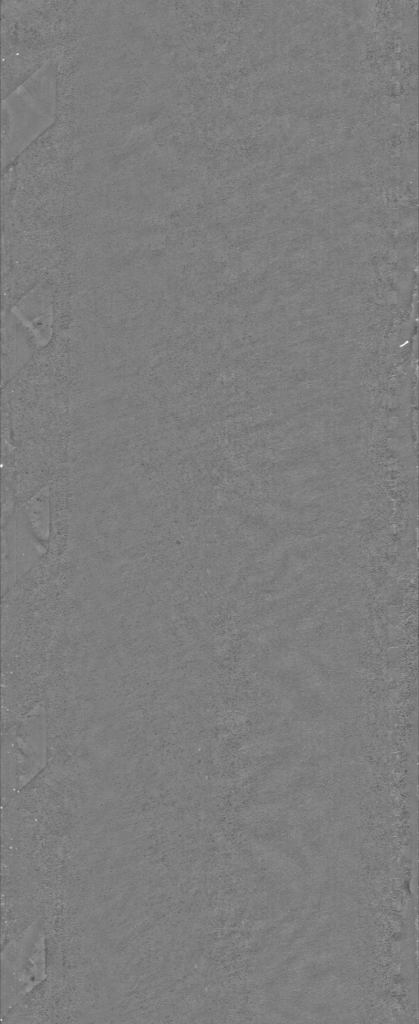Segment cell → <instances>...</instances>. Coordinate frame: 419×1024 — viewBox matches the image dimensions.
Here are the masks:
<instances>
[{
    "instance_id": "obj_1",
    "label": "cell",
    "mask_w": 419,
    "mask_h": 1024,
    "mask_svg": "<svg viewBox=\"0 0 419 1024\" xmlns=\"http://www.w3.org/2000/svg\"><path fill=\"white\" fill-rule=\"evenodd\" d=\"M21 324L32 333L40 346L46 345L52 335V292L48 286L38 285L26 294L12 309Z\"/></svg>"
}]
</instances>
